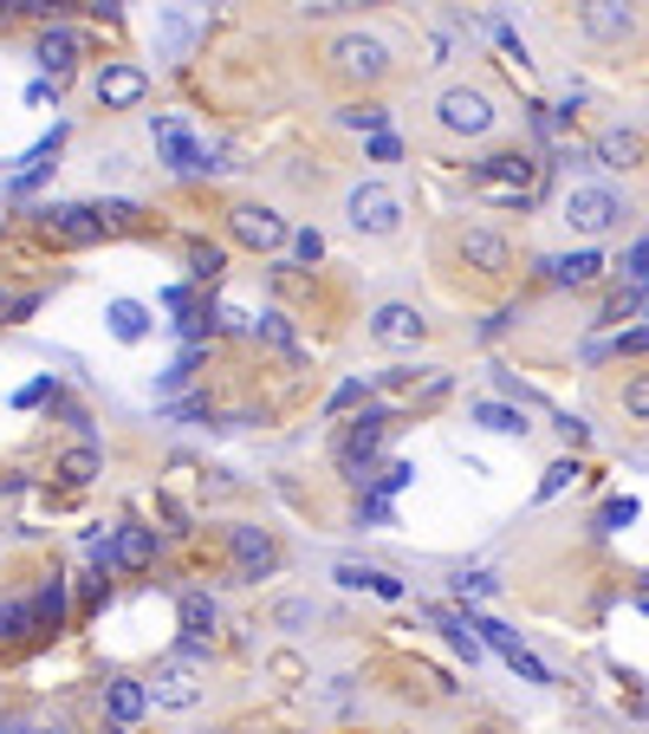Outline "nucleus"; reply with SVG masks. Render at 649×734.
<instances>
[{"label": "nucleus", "instance_id": "1", "mask_svg": "<svg viewBox=\"0 0 649 734\" xmlns=\"http://www.w3.org/2000/svg\"><path fill=\"white\" fill-rule=\"evenodd\" d=\"M338 215L357 241H396V234H403V195L390 189L383 176H357V183L338 195Z\"/></svg>", "mask_w": 649, "mask_h": 734}, {"label": "nucleus", "instance_id": "2", "mask_svg": "<svg viewBox=\"0 0 649 734\" xmlns=\"http://www.w3.org/2000/svg\"><path fill=\"white\" fill-rule=\"evenodd\" d=\"M435 130H442V137H461V144H481V137L500 130V98L488 85L455 78V85L435 91Z\"/></svg>", "mask_w": 649, "mask_h": 734}, {"label": "nucleus", "instance_id": "3", "mask_svg": "<svg viewBox=\"0 0 649 734\" xmlns=\"http://www.w3.org/2000/svg\"><path fill=\"white\" fill-rule=\"evenodd\" d=\"M325 66H332V78H344V85H377V78H390V66H396V46L383 33H371V27H344V33L325 39Z\"/></svg>", "mask_w": 649, "mask_h": 734}, {"label": "nucleus", "instance_id": "4", "mask_svg": "<svg viewBox=\"0 0 649 734\" xmlns=\"http://www.w3.org/2000/svg\"><path fill=\"white\" fill-rule=\"evenodd\" d=\"M623 215H630V208H623V195L604 189V183H578V189H566V208H559V222H566L578 241H598V234H611Z\"/></svg>", "mask_w": 649, "mask_h": 734}, {"label": "nucleus", "instance_id": "5", "mask_svg": "<svg viewBox=\"0 0 649 734\" xmlns=\"http://www.w3.org/2000/svg\"><path fill=\"white\" fill-rule=\"evenodd\" d=\"M144 696L156 708H201L208 702V669H201V657H169V663H156Z\"/></svg>", "mask_w": 649, "mask_h": 734}, {"label": "nucleus", "instance_id": "6", "mask_svg": "<svg viewBox=\"0 0 649 734\" xmlns=\"http://www.w3.org/2000/svg\"><path fill=\"white\" fill-rule=\"evenodd\" d=\"M228 234L247 247V254H279V247L293 241L286 215L267 208V202H234V208H228Z\"/></svg>", "mask_w": 649, "mask_h": 734}, {"label": "nucleus", "instance_id": "7", "mask_svg": "<svg viewBox=\"0 0 649 734\" xmlns=\"http://www.w3.org/2000/svg\"><path fill=\"white\" fill-rule=\"evenodd\" d=\"M150 137H156V156H163L176 176H208V169H215L208 150L195 144V130L183 124V117H150Z\"/></svg>", "mask_w": 649, "mask_h": 734}, {"label": "nucleus", "instance_id": "8", "mask_svg": "<svg viewBox=\"0 0 649 734\" xmlns=\"http://www.w3.org/2000/svg\"><path fill=\"white\" fill-rule=\"evenodd\" d=\"M455 261L474 273H488V280H500V273H513V241L500 228H461L455 234Z\"/></svg>", "mask_w": 649, "mask_h": 734}, {"label": "nucleus", "instance_id": "9", "mask_svg": "<svg viewBox=\"0 0 649 734\" xmlns=\"http://www.w3.org/2000/svg\"><path fill=\"white\" fill-rule=\"evenodd\" d=\"M364 332H371V345L403 351V345H422V339H429V319H422L416 306H403V300H390V306H377L364 319Z\"/></svg>", "mask_w": 649, "mask_h": 734}, {"label": "nucleus", "instance_id": "10", "mask_svg": "<svg viewBox=\"0 0 649 734\" xmlns=\"http://www.w3.org/2000/svg\"><path fill=\"white\" fill-rule=\"evenodd\" d=\"M91 98H98L105 111H137V105L150 98V72H144V66H105V72L91 78Z\"/></svg>", "mask_w": 649, "mask_h": 734}, {"label": "nucleus", "instance_id": "11", "mask_svg": "<svg viewBox=\"0 0 649 734\" xmlns=\"http://www.w3.org/2000/svg\"><path fill=\"white\" fill-rule=\"evenodd\" d=\"M39 228L52 234V241H66V247H91V241H105L98 215L78 208V202H46V208H39Z\"/></svg>", "mask_w": 649, "mask_h": 734}, {"label": "nucleus", "instance_id": "12", "mask_svg": "<svg viewBox=\"0 0 649 734\" xmlns=\"http://www.w3.org/2000/svg\"><path fill=\"white\" fill-rule=\"evenodd\" d=\"M383 429H390V410H364L357 423H351V435H344V449H338V462L351 481H364V462L383 449Z\"/></svg>", "mask_w": 649, "mask_h": 734}, {"label": "nucleus", "instance_id": "13", "mask_svg": "<svg viewBox=\"0 0 649 734\" xmlns=\"http://www.w3.org/2000/svg\"><path fill=\"white\" fill-rule=\"evenodd\" d=\"M33 59L46 66L52 85H66V78L78 72V59H85V39H78L72 27H46V33L33 39Z\"/></svg>", "mask_w": 649, "mask_h": 734}, {"label": "nucleus", "instance_id": "14", "mask_svg": "<svg viewBox=\"0 0 649 734\" xmlns=\"http://www.w3.org/2000/svg\"><path fill=\"white\" fill-rule=\"evenodd\" d=\"M474 176H481V183H507V202H527L533 183H539V163L520 156V150H500V156H488V163H474Z\"/></svg>", "mask_w": 649, "mask_h": 734}, {"label": "nucleus", "instance_id": "15", "mask_svg": "<svg viewBox=\"0 0 649 734\" xmlns=\"http://www.w3.org/2000/svg\"><path fill=\"white\" fill-rule=\"evenodd\" d=\"M228 546H234L240 579H267L273 566H279V552H273V534H267V527H234Z\"/></svg>", "mask_w": 649, "mask_h": 734}, {"label": "nucleus", "instance_id": "16", "mask_svg": "<svg viewBox=\"0 0 649 734\" xmlns=\"http://www.w3.org/2000/svg\"><path fill=\"white\" fill-rule=\"evenodd\" d=\"M105 559H111V572H144V566L156 559V527L124 520V527H117V540L105 546Z\"/></svg>", "mask_w": 649, "mask_h": 734}, {"label": "nucleus", "instance_id": "17", "mask_svg": "<svg viewBox=\"0 0 649 734\" xmlns=\"http://www.w3.org/2000/svg\"><path fill=\"white\" fill-rule=\"evenodd\" d=\"M552 286H591L598 273H604V254H591V247H572V254H552V261H539Z\"/></svg>", "mask_w": 649, "mask_h": 734}, {"label": "nucleus", "instance_id": "18", "mask_svg": "<svg viewBox=\"0 0 649 734\" xmlns=\"http://www.w3.org/2000/svg\"><path fill=\"white\" fill-rule=\"evenodd\" d=\"M176 618H183V650H201L208 637H215V624H222V611H215V598L208 591H183V605H176Z\"/></svg>", "mask_w": 649, "mask_h": 734}, {"label": "nucleus", "instance_id": "19", "mask_svg": "<svg viewBox=\"0 0 649 734\" xmlns=\"http://www.w3.org/2000/svg\"><path fill=\"white\" fill-rule=\"evenodd\" d=\"M144 708H150V696H144V683H137V676H111V683H105V715H111L117 728L144 722Z\"/></svg>", "mask_w": 649, "mask_h": 734}, {"label": "nucleus", "instance_id": "20", "mask_svg": "<svg viewBox=\"0 0 649 734\" xmlns=\"http://www.w3.org/2000/svg\"><path fill=\"white\" fill-rule=\"evenodd\" d=\"M598 156H604V169H637L643 163V130L637 124H611L598 137Z\"/></svg>", "mask_w": 649, "mask_h": 734}, {"label": "nucleus", "instance_id": "21", "mask_svg": "<svg viewBox=\"0 0 649 734\" xmlns=\"http://www.w3.org/2000/svg\"><path fill=\"white\" fill-rule=\"evenodd\" d=\"M52 474H59V481H66V488H91V481H98V474H105V456H98V449H91V442H78V449H66V456H59V462H52Z\"/></svg>", "mask_w": 649, "mask_h": 734}, {"label": "nucleus", "instance_id": "22", "mask_svg": "<svg viewBox=\"0 0 649 734\" xmlns=\"http://www.w3.org/2000/svg\"><path fill=\"white\" fill-rule=\"evenodd\" d=\"M33 605V630H66V579L39 585V598H27Z\"/></svg>", "mask_w": 649, "mask_h": 734}, {"label": "nucleus", "instance_id": "23", "mask_svg": "<svg viewBox=\"0 0 649 734\" xmlns=\"http://www.w3.org/2000/svg\"><path fill=\"white\" fill-rule=\"evenodd\" d=\"M584 33L623 39V33H637V13H630V7H584Z\"/></svg>", "mask_w": 649, "mask_h": 734}, {"label": "nucleus", "instance_id": "24", "mask_svg": "<svg viewBox=\"0 0 649 734\" xmlns=\"http://www.w3.org/2000/svg\"><path fill=\"white\" fill-rule=\"evenodd\" d=\"M111 332L124 339V345H137V339L150 332V312L137 306V300H111Z\"/></svg>", "mask_w": 649, "mask_h": 734}, {"label": "nucleus", "instance_id": "25", "mask_svg": "<svg viewBox=\"0 0 649 734\" xmlns=\"http://www.w3.org/2000/svg\"><path fill=\"white\" fill-rule=\"evenodd\" d=\"M312 618H318V611H312V598H279V605H267L273 630H306Z\"/></svg>", "mask_w": 649, "mask_h": 734}, {"label": "nucleus", "instance_id": "26", "mask_svg": "<svg viewBox=\"0 0 649 734\" xmlns=\"http://www.w3.org/2000/svg\"><path fill=\"white\" fill-rule=\"evenodd\" d=\"M228 267V247H215V241H189V273L195 280H222Z\"/></svg>", "mask_w": 649, "mask_h": 734}, {"label": "nucleus", "instance_id": "27", "mask_svg": "<svg viewBox=\"0 0 649 734\" xmlns=\"http://www.w3.org/2000/svg\"><path fill=\"white\" fill-rule=\"evenodd\" d=\"M474 423H488V429H500V435H527V417L520 410H507V403H474Z\"/></svg>", "mask_w": 649, "mask_h": 734}, {"label": "nucleus", "instance_id": "28", "mask_svg": "<svg viewBox=\"0 0 649 734\" xmlns=\"http://www.w3.org/2000/svg\"><path fill=\"white\" fill-rule=\"evenodd\" d=\"M91 215H98V228H105V234H124V228H137V215H144V208H137V202H124V195H111V202H105V208H91Z\"/></svg>", "mask_w": 649, "mask_h": 734}, {"label": "nucleus", "instance_id": "29", "mask_svg": "<svg viewBox=\"0 0 649 734\" xmlns=\"http://www.w3.org/2000/svg\"><path fill=\"white\" fill-rule=\"evenodd\" d=\"M27 630H33V605L27 598H7L0 605V637H27Z\"/></svg>", "mask_w": 649, "mask_h": 734}, {"label": "nucleus", "instance_id": "30", "mask_svg": "<svg viewBox=\"0 0 649 734\" xmlns=\"http://www.w3.org/2000/svg\"><path fill=\"white\" fill-rule=\"evenodd\" d=\"M254 332H267V339L286 351V358H299V339H293V325H286L279 312H260V319H254Z\"/></svg>", "mask_w": 649, "mask_h": 734}, {"label": "nucleus", "instance_id": "31", "mask_svg": "<svg viewBox=\"0 0 649 734\" xmlns=\"http://www.w3.org/2000/svg\"><path fill=\"white\" fill-rule=\"evenodd\" d=\"M637 312H643V286H623V293H617L598 319H604V325H623V319H637Z\"/></svg>", "mask_w": 649, "mask_h": 734}, {"label": "nucleus", "instance_id": "32", "mask_svg": "<svg viewBox=\"0 0 649 734\" xmlns=\"http://www.w3.org/2000/svg\"><path fill=\"white\" fill-rule=\"evenodd\" d=\"M293 254H299V267H318V261H325V234L299 228V234H293Z\"/></svg>", "mask_w": 649, "mask_h": 734}, {"label": "nucleus", "instance_id": "33", "mask_svg": "<svg viewBox=\"0 0 649 734\" xmlns=\"http://www.w3.org/2000/svg\"><path fill=\"white\" fill-rule=\"evenodd\" d=\"M507 663H513V669H520L527 683H552V669H545V663H539L533 650H527V644H513V650H507Z\"/></svg>", "mask_w": 649, "mask_h": 734}, {"label": "nucleus", "instance_id": "34", "mask_svg": "<svg viewBox=\"0 0 649 734\" xmlns=\"http://www.w3.org/2000/svg\"><path fill=\"white\" fill-rule=\"evenodd\" d=\"M189 20H183V13H163V52H169V59H176V52H183V46H189Z\"/></svg>", "mask_w": 649, "mask_h": 734}, {"label": "nucleus", "instance_id": "35", "mask_svg": "<svg viewBox=\"0 0 649 734\" xmlns=\"http://www.w3.org/2000/svg\"><path fill=\"white\" fill-rule=\"evenodd\" d=\"M578 474H584L578 462H552V468H545V481H539V501H552V495H559L566 481H578Z\"/></svg>", "mask_w": 649, "mask_h": 734}, {"label": "nucleus", "instance_id": "36", "mask_svg": "<svg viewBox=\"0 0 649 734\" xmlns=\"http://www.w3.org/2000/svg\"><path fill=\"white\" fill-rule=\"evenodd\" d=\"M410 481H416V462H390L377 474V495H396V488H410Z\"/></svg>", "mask_w": 649, "mask_h": 734}, {"label": "nucleus", "instance_id": "37", "mask_svg": "<svg viewBox=\"0 0 649 734\" xmlns=\"http://www.w3.org/2000/svg\"><path fill=\"white\" fill-rule=\"evenodd\" d=\"M344 124H357V130H377V137H383L390 111H377V105H351V111H344Z\"/></svg>", "mask_w": 649, "mask_h": 734}, {"label": "nucleus", "instance_id": "38", "mask_svg": "<svg viewBox=\"0 0 649 734\" xmlns=\"http://www.w3.org/2000/svg\"><path fill=\"white\" fill-rule=\"evenodd\" d=\"M630 520H637V501H611L604 513H598V527H604V534H617V527H630Z\"/></svg>", "mask_w": 649, "mask_h": 734}, {"label": "nucleus", "instance_id": "39", "mask_svg": "<svg viewBox=\"0 0 649 734\" xmlns=\"http://www.w3.org/2000/svg\"><path fill=\"white\" fill-rule=\"evenodd\" d=\"M98 183H130V156H124V150H111L105 163H98Z\"/></svg>", "mask_w": 649, "mask_h": 734}, {"label": "nucleus", "instance_id": "40", "mask_svg": "<svg viewBox=\"0 0 649 734\" xmlns=\"http://www.w3.org/2000/svg\"><path fill=\"white\" fill-rule=\"evenodd\" d=\"M643 261H649V247L630 241V254H623V280H630V286H643Z\"/></svg>", "mask_w": 649, "mask_h": 734}, {"label": "nucleus", "instance_id": "41", "mask_svg": "<svg viewBox=\"0 0 649 734\" xmlns=\"http://www.w3.org/2000/svg\"><path fill=\"white\" fill-rule=\"evenodd\" d=\"M344 585H357V591H377V566H338Z\"/></svg>", "mask_w": 649, "mask_h": 734}, {"label": "nucleus", "instance_id": "42", "mask_svg": "<svg viewBox=\"0 0 649 734\" xmlns=\"http://www.w3.org/2000/svg\"><path fill=\"white\" fill-rule=\"evenodd\" d=\"M623 403H630V417H643V410H649V378H643V371L630 378V390H623Z\"/></svg>", "mask_w": 649, "mask_h": 734}, {"label": "nucleus", "instance_id": "43", "mask_svg": "<svg viewBox=\"0 0 649 734\" xmlns=\"http://www.w3.org/2000/svg\"><path fill=\"white\" fill-rule=\"evenodd\" d=\"M357 397H364V384H357V378H351V384H338V390H332V410H351V403H357Z\"/></svg>", "mask_w": 649, "mask_h": 734}, {"label": "nucleus", "instance_id": "44", "mask_svg": "<svg viewBox=\"0 0 649 734\" xmlns=\"http://www.w3.org/2000/svg\"><path fill=\"white\" fill-rule=\"evenodd\" d=\"M20 734H66V728H20Z\"/></svg>", "mask_w": 649, "mask_h": 734}, {"label": "nucleus", "instance_id": "45", "mask_svg": "<svg viewBox=\"0 0 649 734\" xmlns=\"http://www.w3.org/2000/svg\"><path fill=\"white\" fill-rule=\"evenodd\" d=\"M481 734H507V728H481Z\"/></svg>", "mask_w": 649, "mask_h": 734}]
</instances>
